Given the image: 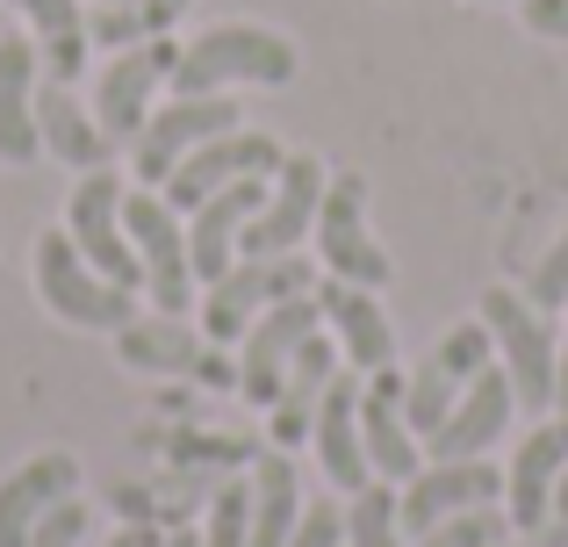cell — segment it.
<instances>
[{
	"label": "cell",
	"instance_id": "obj_20",
	"mask_svg": "<svg viewBox=\"0 0 568 547\" xmlns=\"http://www.w3.org/2000/svg\"><path fill=\"white\" fill-rule=\"evenodd\" d=\"M72 490H80V462H72V454H37V462H22L0 483V547H29V534H37Z\"/></svg>",
	"mask_w": 568,
	"mask_h": 547
},
{
	"label": "cell",
	"instance_id": "obj_24",
	"mask_svg": "<svg viewBox=\"0 0 568 547\" xmlns=\"http://www.w3.org/2000/svg\"><path fill=\"white\" fill-rule=\"evenodd\" d=\"M14 14L29 22V37H37V58H43V72L51 80H80V65H87V8L80 0H8Z\"/></svg>",
	"mask_w": 568,
	"mask_h": 547
},
{
	"label": "cell",
	"instance_id": "obj_35",
	"mask_svg": "<svg viewBox=\"0 0 568 547\" xmlns=\"http://www.w3.org/2000/svg\"><path fill=\"white\" fill-rule=\"evenodd\" d=\"M80 540H87V505H80V497H65V505L29 534V547H80Z\"/></svg>",
	"mask_w": 568,
	"mask_h": 547
},
{
	"label": "cell",
	"instance_id": "obj_3",
	"mask_svg": "<svg viewBox=\"0 0 568 547\" xmlns=\"http://www.w3.org/2000/svg\"><path fill=\"white\" fill-rule=\"evenodd\" d=\"M317 281H324L317 260H295V253L237 260V267L223 274V281H209V295H202V338H209V346H231V338H245L274 303H288V295H310Z\"/></svg>",
	"mask_w": 568,
	"mask_h": 547
},
{
	"label": "cell",
	"instance_id": "obj_30",
	"mask_svg": "<svg viewBox=\"0 0 568 547\" xmlns=\"http://www.w3.org/2000/svg\"><path fill=\"white\" fill-rule=\"evenodd\" d=\"M497 540H511V511L504 505L454 511V519H439L432 534H417V547H497Z\"/></svg>",
	"mask_w": 568,
	"mask_h": 547
},
{
	"label": "cell",
	"instance_id": "obj_33",
	"mask_svg": "<svg viewBox=\"0 0 568 547\" xmlns=\"http://www.w3.org/2000/svg\"><path fill=\"white\" fill-rule=\"evenodd\" d=\"M173 462H187V468H237V462H260V447H252V439H173Z\"/></svg>",
	"mask_w": 568,
	"mask_h": 547
},
{
	"label": "cell",
	"instance_id": "obj_41",
	"mask_svg": "<svg viewBox=\"0 0 568 547\" xmlns=\"http://www.w3.org/2000/svg\"><path fill=\"white\" fill-rule=\"evenodd\" d=\"M109 8H115V0H109Z\"/></svg>",
	"mask_w": 568,
	"mask_h": 547
},
{
	"label": "cell",
	"instance_id": "obj_6",
	"mask_svg": "<svg viewBox=\"0 0 568 547\" xmlns=\"http://www.w3.org/2000/svg\"><path fill=\"white\" fill-rule=\"evenodd\" d=\"M123 231L144 260V295L159 303V317H187V295H194V260H187V224L159 188H138L123 195Z\"/></svg>",
	"mask_w": 568,
	"mask_h": 547
},
{
	"label": "cell",
	"instance_id": "obj_32",
	"mask_svg": "<svg viewBox=\"0 0 568 547\" xmlns=\"http://www.w3.org/2000/svg\"><path fill=\"white\" fill-rule=\"evenodd\" d=\"M526 295H532V303L547 310V317H555V310H568V224H561V239L547 245V260H540V267H532Z\"/></svg>",
	"mask_w": 568,
	"mask_h": 547
},
{
	"label": "cell",
	"instance_id": "obj_11",
	"mask_svg": "<svg viewBox=\"0 0 568 547\" xmlns=\"http://www.w3.org/2000/svg\"><path fill=\"white\" fill-rule=\"evenodd\" d=\"M223 130H237V101H231V94H173L166 109H159L152 123L138 130V144H130V159H138V181H144V188H166L173 166H181L194 144L223 138Z\"/></svg>",
	"mask_w": 568,
	"mask_h": 547
},
{
	"label": "cell",
	"instance_id": "obj_29",
	"mask_svg": "<svg viewBox=\"0 0 568 547\" xmlns=\"http://www.w3.org/2000/svg\"><path fill=\"white\" fill-rule=\"evenodd\" d=\"M489 353H497L489 324H483V317H468V324H454V332H446L439 346H432V367H439L446 382H460V389H468V382L489 367Z\"/></svg>",
	"mask_w": 568,
	"mask_h": 547
},
{
	"label": "cell",
	"instance_id": "obj_23",
	"mask_svg": "<svg viewBox=\"0 0 568 547\" xmlns=\"http://www.w3.org/2000/svg\"><path fill=\"white\" fill-rule=\"evenodd\" d=\"M37 138H43V152H58L65 166H80V173H94V166H109V159H115V138L94 123V109L72 101L65 80H43L37 87Z\"/></svg>",
	"mask_w": 568,
	"mask_h": 547
},
{
	"label": "cell",
	"instance_id": "obj_40",
	"mask_svg": "<svg viewBox=\"0 0 568 547\" xmlns=\"http://www.w3.org/2000/svg\"><path fill=\"white\" fill-rule=\"evenodd\" d=\"M166 547H202V534H166Z\"/></svg>",
	"mask_w": 568,
	"mask_h": 547
},
{
	"label": "cell",
	"instance_id": "obj_9",
	"mask_svg": "<svg viewBox=\"0 0 568 547\" xmlns=\"http://www.w3.org/2000/svg\"><path fill=\"white\" fill-rule=\"evenodd\" d=\"M173 65H181V43L173 37L115 51V65L101 72V87H94V123L109 130L115 144H138V130L152 123V94L173 87Z\"/></svg>",
	"mask_w": 568,
	"mask_h": 547
},
{
	"label": "cell",
	"instance_id": "obj_37",
	"mask_svg": "<svg viewBox=\"0 0 568 547\" xmlns=\"http://www.w3.org/2000/svg\"><path fill=\"white\" fill-rule=\"evenodd\" d=\"M532 540H540V547H568V468H561V483H555V511H547V526Z\"/></svg>",
	"mask_w": 568,
	"mask_h": 547
},
{
	"label": "cell",
	"instance_id": "obj_38",
	"mask_svg": "<svg viewBox=\"0 0 568 547\" xmlns=\"http://www.w3.org/2000/svg\"><path fill=\"white\" fill-rule=\"evenodd\" d=\"M109 547H166V534H159V526H123Z\"/></svg>",
	"mask_w": 568,
	"mask_h": 547
},
{
	"label": "cell",
	"instance_id": "obj_1",
	"mask_svg": "<svg viewBox=\"0 0 568 547\" xmlns=\"http://www.w3.org/2000/svg\"><path fill=\"white\" fill-rule=\"evenodd\" d=\"M303 72V51H295L281 29L260 22H216L194 43H181V65H173V94H223V87H288Z\"/></svg>",
	"mask_w": 568,
	"mask_h": 547
},
{
	"label": "cell",
	"instance_id": "obj_5",
	"mask_svg": "<svg viewBox=\"0 0 568 547\" xmlns=\"http://www.w3.org/2000/svg\"><path fill=\"white\" fill-rule=\"evenodd\" d=\"M317 260L332 281H353V288H388L396 281V260L388 245L367 231V181L361 173H332L324 181V202H317Z\"/></svg>",
	"mask_w": 568,
	"mask_h": 547
},
{
	"label": "cell",
	"instance_id": "obj_10",
	"mask_svg": "<svg viewBox=\"0 0 568 547\" xmlns=\"http://www.w3.org/2000/svg\"><path fill=\"white\" fill-rule=\"evenodd\" d=\"M324 181H332V173H324L317 152H288V159H281V173H274V188H266V202H260V216L245 224V245H237V253H245V260L295 253V245L317 231Z\"/></svg>",
	"mask_w": 568,
	"mask_h": 547
},
{
	"label": "cell",
	"instance_id": "obj_16",
	"mask_svg": "<svg viewBox=\"0 0 568 547\" xmlns=\"http://www.w3.org/2000/svg\"><path fill=\"white\" fill-rule=\"evenodd\" d=\"M361 382L367 375L338 367L332 389H324V404H317V425H310V447H317V462H324V476H332L338 497H353V490L375 483V462H367V439H361Z\"/></svg>",
	"mask_w": 568,
	"mask_h": 547
},
{
	"label": "cell",
	"instance_id": "obj_31",
	"mask_svg": "<svg viewBox=\"0 0 568 547\" xmlns=\"http://www.w3.org/2000/svg\"><path fill=\"white\" fill-rule=\"evenodd\" d=\"M202 547H252V483H216Z\"/></svg>",
	"mask_w": 568,
	"mask_h": 547
},
{
	"label": "cell",
	"instance_id": "obj_21",
	"mask_svg": "<svg viewBox=\"0 0 568 547\" xmlns=\"http://www.w3.org/2000/svg\"><path fill=\"white\" fill-rule=\"evenodd\" d=\"M37 37H0V159L29 166L43 152L37 138Z\"/></svg>",
	"mask_w": 568,
	"mask_h": 547
},
{
	"label": "cell",
	"instance_id": "obj_19",
	"mask_svg": "<svg viewBox=\"0 0 568 547\" xmlns=\"http://www.w3.org/2000/svg\"><path fill=\"white\" fill-rule=\"evenodd\" d=\"M317 310L324 324H332L338 338V361L353 367V375H375V367H396V324H388V310L375 303V288H353V281H317Z\"/></svg>",
	"mask_w": 568,
	"mask_h": 547
},
{
	"label": "cell",
	"instance_id": "obj_12",
	"mask_svg": "<svg viewBox=\"0 0 568 547\" xmlns=\"http://www.w3.org/2000/svg\"><path fill=\"white\" fill-rule=\"evenodd\" d=\"M130 375H187L202 389H237V367L223 361V346H209L202 332H187L181 317H138L115 332Z\"/></svg>",
	"mask_w": 568,
	"mask_h": 547
},
{
	"label": "cell",
	"instance_id": "obj_8",
	"mask_svg": "<svg viewBox=\"0 0 568 547\" xmlns=\"http://www.w3.org/2000/svg\"><path fill=\"white\" fill-rule=\"evenodd\" d=\"M317 332H324L317 288L274 303V310H266V317L245 332V353H237V396H245V404H260V411H274L281 382H288V361H295V353H303Z\"/></svg>",
	"mask_w": 568,
	"mask_h": 547
},
{
	"label": "cell",
	"instance_id": "obj_13",
	"mask_svg": "<svg viewBox=\"0 0 568 547\" xmlns=\"http://www.w3.org/2000/svg\"><path fill=\"white\" fill-rule=\"evenodd\" d=\"M281 159H288V152H281L274 138H260V130H223V138L194 144L159 195H166L173 210H202V202L216 195V188H231V181H274Z\"/></svg>",
	"mask_w": 568,
	"mask_h": 547
},
{
	"label": "cell",
	"instance_id": "obj_7",
	"mask_svg": "<svg viewBox=\"0 0 568 547\" xmlns=\"http://www.w3.org/2000/svg\"><path fill=\"white\" fill-rule=\"evenodd\" d=\"M65 239L80 245V260L94 274H109L115 288H144V260H138V245H130V231H123V181H115L109 166L80 173L72 210H65Z\"/></svg>",
	"mask_w": 568,
	"mask_h": 547
},
{
	"label": "cell",
	"instance_id": "obj_2",
	"mask_svg": "<svg viewBox=\"0 0 568 547\" xmlns=\"http://www.w3.org/2000/svg\"><path fill=\"white\" fill-rule=\"evenodd\" d=\"M475 317L489 324V338L504 346V375H511V389H518V404L526 411H555V367H561V332H555V317H547L532 295H518V288H483V310Z\"/></svg>",
	"mask_w": 568,
	"mask_h": 547
},
{
	"label": "cell",
	"instance_id": "obj_17",
	"mask_svg": "<svg viewBox=\"0 0 568 547\" xmlns=\"http://www.w3.org/2000/svg\"><path fill=\"white\" fill-rule=\"evenodd\" d=\"M403 382H410L403 367H375L361 382V439H367V462H375L382 483H410L425 468V439L403 418Z\"/></svg>",
	"mask_w": 568,
	"mask_h": 547
},
{
	"label": "cell",
	"instance_id": "obj_18",
	"mask_svg": "<svg viewBox=\"0 0 568 547\" xmlns=\"http://www.w3.org/2000/svg\"><path fill=\"white\" fill-rule=\"evenodd\" d=\"M561 468H568V418L555 411L540 433L518 439L511 468H504V511H511V534H540V526H547Z\"/></svg>",
	"mask_w": 568,
	"mask_h": 547
},
{
	"label": "cell",
	"instance_id": "obj_22",
	"mask_svg": "<svg viewBox=\"0 0 568 547\" xmlns=\"http://www.w3.org/2000/svg\"><path fill=\"white\" fill-rule=\"evenodd\" d=\"M332 375H338V338L332 332H317L303 353L288 361V382H281V396H274V447H303L310 439V425H317V404H324V389H332Z\"/></svg>",
	"mask_w": 568,
	"mask_h": 547
},
{
	"label": "cell",
	"instance_id": "obj_15",
	"mask_svg": "<svg viewBox=\"0 0 568 547\" xmlns=\"http://www.w3.org/2000/svg\"><path fill=\"white\" fill-rule=\"evenodd\" d=\"M511 411H518L511 375H504V367H483V375L460 389V404L446 411V425L425 439V454L432 462H489V447H497L504 425H511Z\"/></svg>",
	"mask_w": 568,
	"mask_h": 547
},
{
	"label": "cell",
	"instance_id": "obj_4",
	"mask_svg": "<svg viewBox=\"0 0 568 547\" xmlns=\"http://www.w3.org/2000/svg\"><path fill=\"white\" fill-rule=\"evenodd\" d=\"M37 295L51 303V317L80 324V332H123V324H138V288H115L109 274H94L65 231H43L37 239Z\"/></svg>",
	"mask_w": 568,
	"mask_h": 547
},
{
	"label": "cell",
	"instance_id": "obj_28",
	"mask_svg": "<svg viewBox=\"0 0 568 547\" xmlns=\"http://www.w3.org/2000/svg\"><path fill=\"white\" fill-rule=\"evenodd\" d=\"M454 404H460V382H446L432 361H425V367H410V382H403V418H410V433H417V439L439 433Z\"/></svg>",
	"mask_w": 568,
	"mask_h": 547
},
{
	"label": "cell",
	"instance_id": "obj_27",
	"mask_svg": "<svg viewBox=\"0 0 568 547\" xmlns=\"http://www.w3.org/2000/svg\"><path fill=\"white\" fill-rule=\"evenodd\" d=\"M403 483H367L346 497V547H403Z\"/></svg>",
	"mask_w": 568,
	"mask_h": 547
},
{
	"label": "cell",
	"instance_id": "obj_26",
	"mask_svg": "<svg viewBox=\"0 0 568 547\" xmlns=\"http://www.w3.org/2000/svg\"><path fill=\"white\" fill-rule=\"evenodd\" d=\"M187 14V0H101L94 14H87V37L94 43H109V51H130V43H152V37H166L173 22Z\"/></svg>",
	"mask_w": 568,
	"mask_h": 547
},
{
	"label": "cell",
	"instance_id": "obj_36",
	"mask_svg": "<svg viewBox=\"0 0 568 547\" xmlns=\"http://www.w3.org/2000/svg\"><path fill=\"white\" fill-rule=\"evenodd\" d=\"M518 14H526V29H532V37L568 43V0H518Z\"/></svg>",
	"mask_w": 568,
	"mask_h": 547
},
{
	"label": "cell",
	"instance_id": "obj_14",
	"mask_svg": "<svg viewBox=\"0 0 568 547\" xmlns=\"http://www.w3.org/2000/svg\"><path fill=\"white\" fill-rule=\"evenodd\" d=\"M504 497V468L497 462H425L403 483V534H432L454 511H483Z\"/></svg>",
	"mask_w": 568,
	"mask_h": 547
},
{
	"label": "cell",
	"instance_id": "obj_39",
	"mask_svg": "<svg viewBox=\"0 0 568 547\" xmlns=\"http://www.w3.org/2000/svg\"><path fill=\"white\" fill-rule=\"evenodd\" d=\"M555 411L568 418V338H561V367H555Z\"/></svg>",
	"mask_w": 568,
	"mask_h": 547
},
{
	"label": "cell",
	"instance_id": "obj_25",
	"mask_svg": "<svg viewBox=\"0 0 568 547\" xmlns=\"http://www.w3.org/2000/svg\"><path fill=\"white\" fill-rule=\"evenodd\" d=\"M303 519V483H295L288 447H260L252 462V547H288Z\"/></svg>",
	"mask_w": 568,
	"mask_h": 547
},
{
	"label": "cell",
	"instance_id": "obj_34",
	"mask_svg": "<svg viewBox=\"0 0 568 547\" xmlns=\"http://www.w3.org/2000/svg\"><path fill=\"white\" fill-rule=\"evenodd\" d=\"M288 547H346V505H332V497L303 505V519H295Z\"/></svg>",
	"mask_w": 568,
	"mask_h": 547
}]
</instances>
